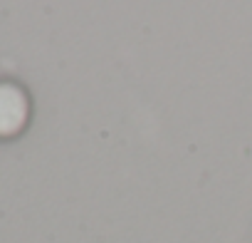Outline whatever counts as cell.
<instances>
[{
	"label": "cell",
	"instance_id": "cell-1",
	"mask_svg": "<svg viewBox=\"0 0 252 243\" xmlns=\"http://www.w3.org/2000/svg\"><path fill=\"white\" fill-rule=\"evenodd\" d=\"M30 94L10 80H0V139L18 137L30 122Z\"/></svg>",
	"mask_w": 252,
	"mask_h": 243
}]
</instances>
